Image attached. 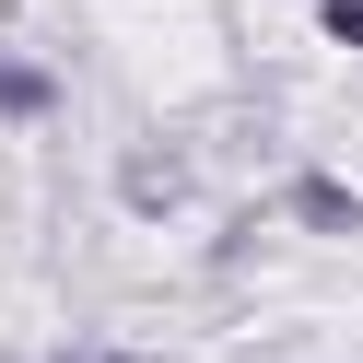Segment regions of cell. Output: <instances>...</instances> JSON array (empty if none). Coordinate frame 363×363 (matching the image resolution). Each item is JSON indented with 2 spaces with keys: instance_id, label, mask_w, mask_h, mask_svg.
I'll list each match as a JSON object with an SVG mask.
<instances>
[]
</instances>
